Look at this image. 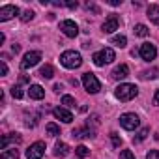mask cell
Wrapping results in <instances>:
<instances>
[{
    "instance_id": "1",
    "label": "cell",
    "mask_w": 159,
    "mask_h": 159,
    "mask_svg": "<svg viewBox=\"0 0 159 159\" xmlns=\"http://www.w3.org/2000/svg\"><path fill=\"white\" fill-rule=\"evenodd\" d=\"M60 64L64 67H67V69H77L83 64V56L77 51H66V52L60 54Z\"/></svg>"
},
{
    "instance_id": "2",
    "label": "cell",
    "mask_w": 159,
    "mask_h": 159,
    "mask_svg": "<svg viewBox=\"0 0 159 159\" xmlns=\"http://www.w3.org/2000/svg\"><path fill=\"white\" fill-rule=\"evenodd\" d=\"M114 96L120 99V101H131L139 96V88L135 84H129V83H124L120 84L116 90H114Z\"/></svg>"
},
{
    "instance_id": "3",
    "label": "cell",
    "mask_w": 159,
    "mask_h": 159,
    "mask_svg": "<svg viewBox=\"0 0 159 159\" xmlns=\"http://www.w3.org/2000/svg\"><path fill=\"white\" fill-rule=\"evenodd\" d=\"M116 58V54H114V51L111 49V47H105V49H101V51H98L94 56H92V60H94V64L96 66H105V64H111L112 60Z\"/></svg>"
},
{
    "instance_id": "4",
    "label": "cell",
    "mask_w": 159,
    "mask_h": 159,
    "mask_svg": "<svg viewBox=\"0 0 159 159\" xmlns=\"http://www.w3.org/2000/svg\"><path fill=\"white\" fill-rule=\"evenodd\" d=\"M83 86L86 88L88 94H98L101 90V83L98 81V77L94 73H90V71L83 75Z\"/></svg>"
},
{
    "instance_id": "5",
    "label": "cell",
    "mask_w": 159,
    "mask_h": 159,
    "mask_svg": "<svg viewBox=\"0 0 159 159\" xmlns=\"http://www.w3.org/2000/svg\"><path fill=\"white\" fill-rule=\"evenodd\" d=\"M39 60H41V52L39 51H28L23 56V60H21V69H30V67L38 66Z\"/></svg>"
},
{
    "instance_id": "6",
    "label": "cell",
    "mask_w": 159,
    "mask_h": 159,
    "mask_svg": "<svg viewBox=\"0 0 159 159\" xmlns=\"http://www.w3.org/2000/svg\"><path fill=\"white\" fill-rule=\"evenodd\" d=\"M139 124H140V120H139V116H137V114H133V112H125V114H122V116H120V125H122L124 129H127V131L137 129V127H139Z\"/></svg>"
},
{
    "instance_id": "7",
    "label": "cell",
    "mask_w": 159,
    "mask_h": 159,
    "mask_svg": "<svg viewBox=\"0 0 159 159\" xmlns=\"http://www.w3.org/2000/svg\"><path fill=\"white\" fill-rule=\"evenodd\" d=\"M43 153H45V142L38 140L26 150V159H41Z\"/></svg>"
},
{
    "instance_id": "8",
    "label": "cell",
    "mask_w": 159,
    "mask_h": 159,
    "mask_svg": "<svg viewBox=\"0 0 159 159\" xmlns=\"http://www.w3.org/2000/svg\"><path fill=\"white\" fill-rule=\"evenodd\" d=\"M139 54L142 56V60L152 62V60H155V56H157V49H155L152 43H142L140 49H139Z\"/></svg>"
},
{
    "instance_id": "9",
    "label": "cell",
    "mask_w": 159,
    "mask_h": 159,
    "mask_svg": "<svg viewBox=\"0 0 159 159\" xmlns=\"http://www.w3.org/2000/svg\"><path fill=\"white\" fill-rule=\"evenodd\" d=\"M60 30H62L67 38H77V34H79L77 23H75V21H69V19H66V21L60 23Z\"/></svg>"
},
{
    "instance_id": "10",
    "label": "cell",
    "mask_w": 159,
    "mask_h": 159,
    "mask_svg": "<svg viewBox=\"0 0 159 159\" xmlns=\"http://www.w3.org/2000/svg\"><path fill=\"white\" fill-rule=\"evenodd\" d=\"M15 15H19V8L17 6H13V4H8V6H2L0 8V21H10L11 17H15Z\"/></svg>"
},
{
    "instance_id": "11",
    "label": "cell",
    "mask_w": 159,
    "mask_h": 159,
    "mask_svg": "<svg viewBox=\"0 0 159 159\" xmlns=\"http://www.w3.org/2000/svg\"><path fill=\"white\" fill-rule=\"evenodd\" d=\"M118 26H120V19H118V15H114V13H112V15H109V19L103 23V26H101V28H103V32H105V34H112L114 30H118Z\"/></svg>"
},
{
    "instance_id": "12",
    "label": "cell",
    "mask_w": 159,
    "mask_h": 159,
    "mask_svg": "<svg viewBox=\"0 0 159 159\" xmlns=\"http://www.w3.org/2000/svg\"><path fill=\"white\" fill-rule=\"evenodd\" d=\"M52 114H54V118L62 120L64 124H71V122H73V114H71L67 109H64V107H56V109L52 111Z\"/></svg>"
},
{
    "instance_id": "13",
    "label": "cell",
    "mask_w": 159,
    "mask_h": 159,
    "mask_svg": "<svg viewBox=\"0 0 159 159\" xmlns=\"http://www.w3.org/2000/svg\"><path fill=\"white\" fill-rule=\"evenodd\" d=\"M71 137H77V139H94L96 137V133H94V129H90V125H86V127H83V129H73L71 131Z\"/></svg>"
},
{
    "instance_id": "14",
    "label": "cell",
    "mask_w": 159,
    "mask_h": 159,
    "mask_svg": "<svg viewBox=\"0 0 159 159\" xmlns=\"http://www.w3.org/2000/svg\"><path fill=\"white\" fill-rule=\"evenodd\" d=\"M19 144L21 142V135H17V133H8V135H4L2 137V142H0V148H2L4 152L8 150V144Z\"/></svg>"
},
{
    "instance_id": "15",
    "label": "cell",
    "mask_w": 159,
    "mask_h": 159,
    "mask_svg": "<svg viewBox=\"0 0 159 159\" xmlns=\"http://www.w3.org/2000/svg\"><path fill=\"white\" fill-rule=\"evenodd\" d=\"M28 96H30V99L39 101V99H43V98H45V90H43L39 84H32V86L28 88Z\"/></svg>"
},
{
    "instance_id": "16",
    "label": "cell",
    "mask_w": 159,
    "mask_h": 159,
    "mask_svg": "<svg viewBox=\"0 0 159 159\" xmlns=\"http://www.w3.org/2000/svg\"><path fill=\"white\" fill-rule=\"evenodd\" d=\"M69 153V146L66 144V142H56L54 144V157H66Z\"/></svg>"
},
{
    "instance_id": "17",
    "label": "cell",
    "mask_w": 159,
    "mask_h": 159,
    "mask_svg": "<svg viewBox=\"0 0 159 159\" xmlns=\"http://www.w3.org/2000/svg\"><path fill=\"white\" fill-rule=\"evenodd\" d=\"M127 75H129V67H127L125 64L118 66V67L112 71V79H116V81H120V79H125Z\"/></svg>"
},
{
    "instance_id": "18",
    "label": "cell",
    "mask_w": 159,
    "mask_h": 159,
    "mask_svg": "<svg viewBox=\"0 0 159 159\" xmlns=\"http://www.w3.org/2000/svg\"><path fill=\"white\" fill-rule=\"evenodd\" d=\"M148 17L153 25H159V6L157 4H150L148 6Z\"/></svg>"
},
{
    "instance_id": "19",
    "label": "cell",
    "mask_w": 159,
    "mask_h": 159,
    "mask_svg": "<svg viewBox=\"0 0 159 159\" xmlns=\"http://www.w3.org/2000/svg\"><path fill=\"white\" fill-rule=\"evenodd\" d=\"M39 77H43V79H52L54 77V67L51 66V64H45L41 69H39V73H38Z\"/></svg>"
},
{
    "instance_id": "20",
    "label": "cell",
    "mask_w": 159,
    "mask_h": 159,
    "mask_svg": "<svg viewBox=\"0 0 159 159\" xmlns=\"http://www.w3.org/2000/svg\"><path fill=\"white\" fill-rule=\"evenodd\" d=\"M133 32H135V36H139V38H146V36L150 34V30H148V26H144V25H135V28H133Z\"/></svg>"
},
{
    "instance_id": "21",
    "label": "cell",
    "mask_w": 159,
    "mask_h": 159,
    "mask_svg": "<svg viewBox=\"0 0 159 159\" xmlns=\"http://www.w3.org/2000/svg\"><path fill=\"white\" fill-rule=\"evenodd\" d=\"M111 43H112V45H116V47H120V49H124V47L127 45V38L120 34V36H114V38L111 39Z\"/></svg>"
},
{
    "instance_id": "22",
    "label": "cell",
    "mask_w": 159,
    "mask_h": 159,
    "mask_svg": "<svg viewBox=\"0 0 159 159\" xmlns=\"http://www.w3.org/2000/svg\"><path fill=\"white\" fill-rule=\"evenodd\" d=\"M0 159H19V150H15V148L6 150V152H2Z\"/></svg>"
},
{
    "instance_id": "23",
    "label": "cell",
    "mask_w": 159,
    "mask_h": 159,
    "mask_svg": "<svg viewBox=\"0 0 159 159\" xmlns=\"http://www.w3.org/2000/svg\"><path fill=\"white\" fill-rule=\"evenodd\" d=\"M88 153H90V150H88L84 144H79V146L75 148V155H77V157H86Z\"/></svg>"
},
{
    "instance_id": "24",
    "label": "cell",
    "mask_w": 159,
    "mask_h": 159,
    "mask_svg": "<svg viewBox=\"0 0 159 159\" xmlns=\"http://www.w3.org/2000/svg\"><path fill=\"white\" fill-rule=\"evenodd\" d=\"M47 135H51V137H58L60 135V127L56 125V124H47Z\"/></svg>"
},
{
    "instance_id": "25",
    "label": "cell",
    "mask_w": 159,
    "mask_h": 159,
    "mask_svg": "<svg viewBox=\"0 0 159 159\" xmlns=\"http://www.w3.org/2000/svg\"><path fill=\"white\" fill-rule=\"evenodd\" d=\"M11 96H13L15 99H21V98L25 96V92H23V88H21L19 84H13V86H11Z\"/></svg>"
},
{
    "instance_id": "26",
    "label": "cell",
    "mask_w": 159,
    "mask_h": 159,
    "mask_svg": "<svg viewBox=\"0 0 159 159\" xmlns=\"http://www.w3.org/2000/svg\"><path fill=\"white\" fill-rule=\"evenodd\" d=\"M148 133H150V129H148V127H144V129H140V131L137 133V137L133 139V142H142V140H144V139L148 137Z\"/></svg>"
},
{
    "instance_id": "27",
    "label": "cell",
    "mask_w": 159,
    "mask_h": 159,
    "mask_svg": "<svg viewBox=\"0 0 159 159\" xmlns=\"http://www.w3.org/2000/svg\"><path fill=\"white\" fill-rule=\"evenodd\" d=\"M34 15H36V13H34L32 10H26V11H23L21 21H23V23H28V21H32V19H34Z\"/></svg>"
},
{
    "instance_id": "28",
    "label": "cell",
    "mask_w": 159,
    "mask_h": 159,
    "mask_svg": "<svg viewBox=\"0 0 159 159\" xmlns=\"http://www.w3.org/2000/svg\"><path fill=\"white\" fill-rule=\"evenodd\" d=\"M62 105H66L67 109H71V107H75V99L71 96H64L62 98Z\"/></svg>"
},
{
    "instance_id": "29",
    "label": "cell",
    "mask_w": 159,
    "mask_h": 159,
    "mask_svg": "<svg viewBox=\"0 0 159 159\" xmlns=\"http://www.w3.org/2000/svg\"><path fill=\"white\" fill-rule=\"evenodd\" d=\"M120 159H135V153L131 150H122L120 152Z\"/></svg>"
},
{
    "instance_id": "30",
    "label": "cell",
    "mask_w": 159,
    "mask_h": 159,
    "mask_svg": "<svg viewBox=\"0 0 159 159\" xmlns=\"http://www.w3.org/2000/svg\"><path fill=\"white\" fill-rule=\"evenodd\" d=\"M140 77H142V79H155V77H157V69L153 67L152 71H144V73H142Z\"/></svg>"
},
{
    "instance_id": "31",
    "label": "cell",
    "mask_w": 159,
    "mask_h": 159,
    "mask_svg": "<svg viewBox=\"0 0 159 159\" xmlns=\"http://www.w3.org/2000/svg\"><path fill=\"white\" fill-rule=\"evenodd\" d=\"M111 139H112V144H114V148H120V144H122V139L118 137V133H111Z\"/></svg>"
},
{
    "instance_id": "32",
    "label": "cell",
    "mask_w": 159,
    "mask_h": 159,
    "mask_svg": "<svg viewBox=\"0 0 159 159\" xmlns=\"http://www.w3.org/2000/svg\"><path fill=\"white\" fill-rule=\"evenodd\" d=\"M146 159H159V152L157 150H150L146 153Z\"/></svg>"
},
{
    "instance_id": "33",
    "label": "cell",
    "mask_w": 159,
    "mask_h": 159,
    "mask_svg": "<svg viewBox=\"0 0 159 159\" xmlns=\"http://www.w3.org/2000/svg\"><path fill=\"white\" fill-rule=\"evenodd\" d=\"M0 75H2V77H6V75H8V66H6V62H4V60L0 62Z\"/></svg>"
},
{
    "instance_id": "34",
    "label": "cell",
    "mask_w": 159,
    "mask_h": 159,
    "mask_svg": "<svg viewBox=\"0 0 159 159\" xmlns=\"http://www.w3.org/2000/svg\"><path fill=\"white\" fill-rule=\"evenodd\" d=\"M64 6H67V8L75 10V8H77V2H73V0H67V2H64Z\"/></svg>"
},
{
    "instance_id": "35",
    "label": "cell",
    "mask_w": 159,
    "mask_h": 159,
    "mask_svg": "<svg viewBox=\"0 0 159 159\" xmlns=\"http://www.w3.org/2000/svg\"><path fill=\"white\" fill-rule=\"evenodd\" d=\"M86 8H88V10H92L94 13H99V8H98V6H94V4H90V2L86 4Z\"/></svg>"
},
{
    "instance_id": "36",
    "label": "cell",
    "mask_w": 159,
    "mask_h": 159,
    "mask_svg": "<svg viewBox=\"0 0 159 159\" xmlns=\"http://www.w3.org/2000/svg\"><path fill=\"white\" fill-rule=\"evenodd\" d=\"M11 51H13V52L17 54V52L21 51V45H17V43H13V45H11Z\"/></svg>"
},
{
    "instance_id": "37",
    "label": "cell",
    "mask_w": 159,
    "mask_h": 159,
    "mask_svg": "<svg viewBox=\"0 0 159 159\" xmlns=\"http://www.w3.org/2000/svg\"><path fill=\"white\" fill-rule=\"evenodd\" d=\"M109 4H111V6H120L122 0H109Z\"/></svg>"
},
{
    "instance_id": "38",
    "label": "cell",
    "mask_w": 159,
    "mask_h": 159,
    "mask_svg": "<svg viewBox=\"0 0 159 159\" xmlns=\"http://www.w3.org/2000/svg\"><path fill=\"white\" fill-rule=\"evenodd\" d=\"M153 101H155V105H159V90H155V96H153Z\"/></svg>"
}]
</instances>
